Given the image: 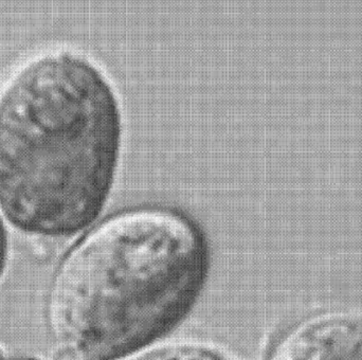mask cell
<instances>
[{
	"instance_id": "2",
	"label": "cell",
	"mask_w": 362,
	"mask_h": 360,
	"mask_svg": "<svg viewBox=\"0 0 362 360\" xmlns=\"http://www.w3.org/2000/svg\"><path fill=\"white\" fill-rule=\"evenodd\" d=\"M206 268L204 238L180 213H119L64 262L51 303L55 330L78 360L127 356L180 323Z\"/></svg>"
},
{
	"instance_id": "4",
	"label": "cell",
	"mask_w": 362,
	"mask_h": 360,
	"mask_svg": "<svg viewBox=\"0 0 362 360\" xmlns=\"http://www.w3.org/2000/svg\"><path fill=\"white\" fill-rule=\"evenodd\" d=\"M131 360H232L223 353L197 344H177L151 351Z\"/></svg>"
},
{
	"instance_id": "1",
	"label": "cell",
	"mask_w": 362,
	"mask_h": 360,
	"mask_svg": "<svg viewBox=\"0 0 362 360\" xmlns=\"http://www.w3.org/2000/svg\"><path fill=\"white\" fill-rule=\"evenodd\" d=\"M120 144L112 89L88 61L52 52L0 91V207L19 229L64 236L103 206Z\"/></svg>"
},
{
	"instance_id": "5",
	"label": "cell",
	"mask_w": 362,
	"mask_h": 360,
	"mask_svg": "<svg viewBox=\"0 0 362 360\" xmlns=\"http://www.w3.org/2000/svg\"><path fill=\"white\" fill-rule=\"evenodd\" d=\"M6 236H4V228H2L1 223H0V274H2V270L6 264Z\"/></svg>"
},
{
	"instance_id": "3",
	"label": "cell",
	"mask_w": 362,
	"mask_h": 360,
	"mask_svg": "<svg viewBox=\"0 0 362 360\" xmlns=\"http://www.w3.org/2000/svg\"><path fill=\"white\" fill-rule=\"evenodd\" d=\"M268 360H362V314L321 315L301 321L281 336Z\"/></svg>"
}]
</instances>
